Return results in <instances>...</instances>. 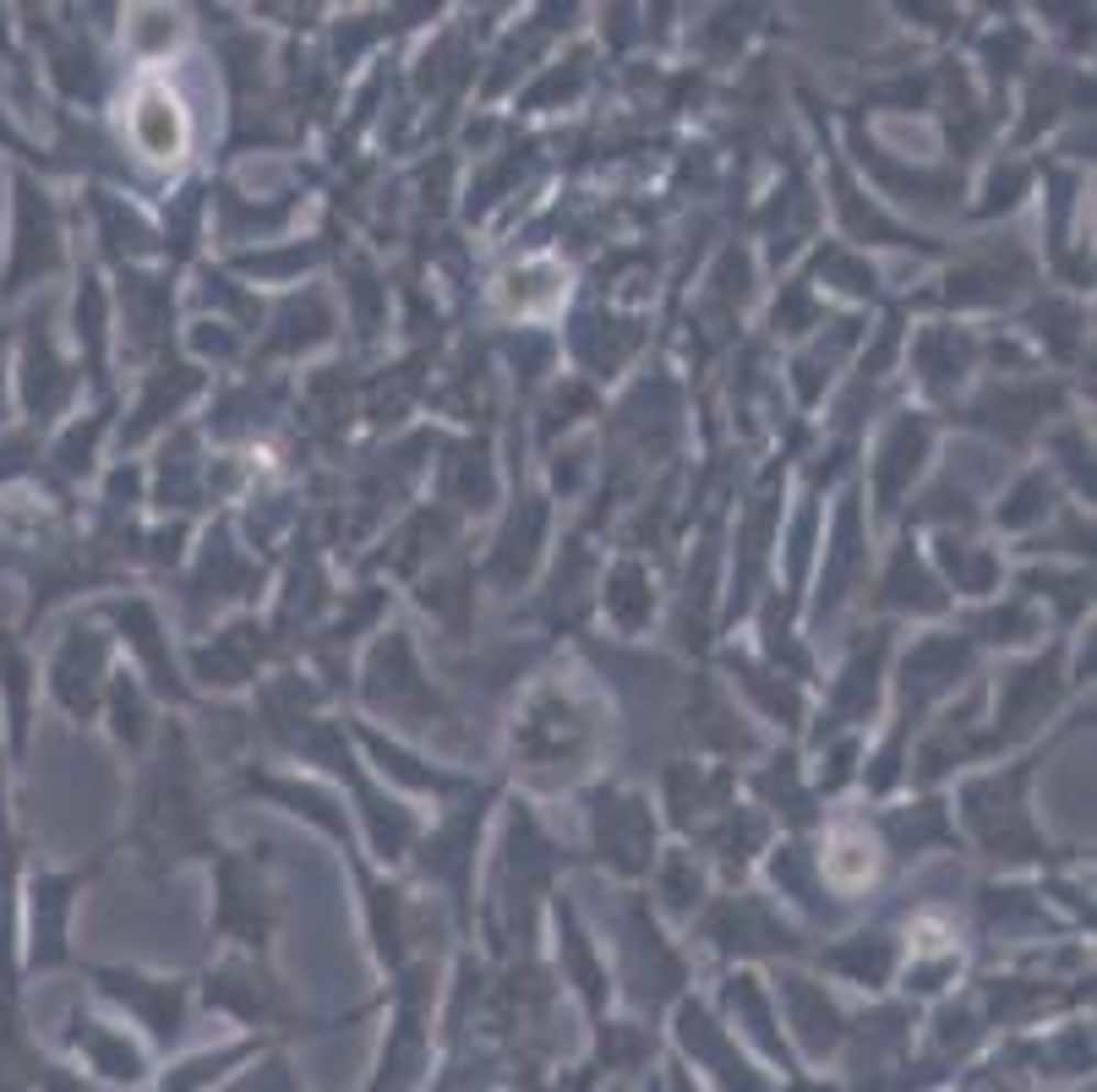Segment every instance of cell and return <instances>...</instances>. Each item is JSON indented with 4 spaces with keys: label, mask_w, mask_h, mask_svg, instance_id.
<instances>
[{
    "label": "cell",
    "mask_w": 1097,
    "mask_h": 1092,
    "mask_svg": "<svg viewBox=\"0 0 1097 1092\" xmlns=\"http://www.w3.org/2000/svg\"><path fill=\"white\" fill-rule=\"evenodd\" d=\"M137 137H143V148L158 158H175L180 154V115H175V99H164V93H143V110H137Z\"/></svg>",
    "instance_id": "1"
}]
</instances>
